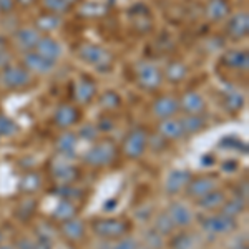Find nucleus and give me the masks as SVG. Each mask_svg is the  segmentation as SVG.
Masks as SVG:
<instances>
[{
	"label": "nucleus",
	"mask_w": 249,
	"mask_h": 249,
	"mask_svg": "<svg viewBox=\"0 0 249 249\" xmlns=\"http://www.w3.org/2000/svg\"><path fill=\"white\" fill-rule=\"evenodd\" d=\"M93 234L105 241H118L130 232L131 223L126 218H96L90 223Z\"/></svg>",
	"instance_id": "obj_1"
},
{
	"label": "nucleus",
	"mask_w": 249,
	"mask_h": 249,
	"mask_svg": "<svg viewBox=\"0 0 249 249\" xmlns=\"http://www.w3.org/2000/svg\"><path fill=\"white\" fill-rule=\"evenodd\" d=\"M118 158V146L115 144L113 140L103 138L98 140L90 150H87V153L82 156L83 163L87 166L91 168H105L115 163V160Z\"/></svg>",
	"instance_id": "obj_2"
},
{
	"label": "nucleus",
	"mask_w": 249,
	"mask_h": 249,
	"mask_svg": "<svg viewBox=\"0 0 249 249\" xmlns=\"http://www.w3.org/2000/svg\"><path fill=\"white\" fill-rule=\"evenodd\" d=\"M77 55L82 62L91 65L98 71H102V73H108L113 68V55L107 48L95 45V43H82L77 48Z\"/></svg>",
	"instance_id": "obj_3"
},
{
	"label": "nucleus",
	"mask_w": 249,
	"mask_h": 249,
	"mask_svg": "<svg viewBox=\"0 0 249 249\" xmlns=\"http://www.w3.org/2000/svg\"><path fill=\"white\" fill-rule=\"evenodd\" d=\"M135 78L138 87L144 91H153L160 90L163 83V71L160 70L155 63L148 62V60H142L135 65Z\"/></svg>",
	"instance_id": "obj_4"
},
{
	"label": "nucleus",
	"mask_w": 249,
	"mask_h": 249,
	"mask_svg": "<svg viewBox=\"0 0 249 249\" xmlns=\"http://www.w3.org/2000/svg\"><path fill=\"white\" fill-rule=\"evenodd\" d=\"M148 138H150V133H148L146 128L136 126L133 130H130L122 144L123 155L128 160H140L148 148Z\"/></svg>",
	"instance_id": "obj_5"
},
{
	"label": "nucleus",
	"mask_w": 249,
	"mask_h": 249,
	"mask_svg": "<svg viewBox=\"0 0 249 249\" xmlns=\"http://www.w3.org/2000/svg\"><path fill=\"white\" fill-rule=\"evenodd\" d=\"M0 83H2L7 90H12V91L23 90V88L32 85V73L25 67L10 63V65L3 68L2 73H0Z\"/></svg>",
	"instance_id": "obj_6"
},
{
	"label": "nucleus",
	"mask_w": 249,
	"mask_h": 249,
	"mask_svg": "<svg viewBox=\"0 0 249 249\" xmlns=\"http://www.w3.org/2000/svg\"><path fill=\"white\" fill-rule=\"evenodd\" d=\"M201 228L208 234L221 236L234 231L238 228V221H236V218H230L223 213H218V214L204 216L201 219Z\"/></svg>",
	"instance_id": "obj_7"
},
{
	"label": "nucleus",
	"mask_w": 249,
	"mask_h": 249,
	"mask_svg": "<svg viewBox=\"0 0 249 249\" xmlns=\"http://www.w3.org/2000/svg\"><path fill=\"white\" fill-rule=\"evenodd\" d=\"M218 188V178L214 175H203V176H196L191 178L190 183L184 188V193L190 199L198 201L199 198H203L204 195H208L210 191Z\"/></svg>",
	"instance_id": "obj_8"
},
{
	"label": "nucleus",
	"mask_w": 249,
	"mask_h": 249,
	"mask_svg": "<svg viewBox=\"0 0 249 249\" xmlns=\"http://www.w3.org/2000/svg\"><path fill=\"white\" fill-rule=\"evenodd\" d=\"M52 178L58 184H73L80 178V168L68 161V158L60 156L57 163L52 164Z\"/></svg>",
	"instance_id": "obj_9"
},
{
	"label": "nucleus",
	"mask_w": 249,
	"mask_h": 249,
	"mask_svg": "<svg viewBox=\"0 0 249 249\" xmlns=\"http://www.w3.org/2000/svg\"><path fill=\"white\" fill-rule=\"evenodd\" d=\"M82 118L78 107H75L73 103H60L55 108L53 113V123L55 126L62 128V130H70L73 124H77Z\"/></svg>",
	"instance_id": "obj_10"
},
{
	"label": "nucleus",
	"mask_w": 249,
	"mask_h": 249,
	"mask_svg": "<svg viewBox=\"0 0 249 249\" xmlns=\"http://www.w3.org/2000/svg\"><path fill=\"white\" fill-rule=\"evenodd\" d=\"M96 96V83L88 75H80L73 85V98L78 105H90Z\"/></svg>",
	"instance_id": "obj_11"
},
{
	"label": "nucleus",
	"mask_w": 249,
	"mask_h": 249,
	"mask_svg": "<svg viewBox=\"0 0 249 249\" xmlns=\"http://www.w3.org/2000/svg\"><path fill=\"white\" fill-rule=\"evenodd\" d=\"M249 32V17L248 12H236L228 18L226 23V35L234 42L246 38Z\"/></svg>",
	"instance_id": "obj_12"
},
{
	"label": "nucleus",
	"mask_w": 249,
	"mask_h": 249,
	"mask_svg": "<svg viewBox=\"0 0 249 249\" xmlns=\"http://www.w3.org/2000/svg\"><path fill=\"white\" fill-rule=\"evenodd\" d=\"M55 65H57V63L52 62V60L43 58L42 55H38L35 50L23 53V58H22V67H25L30 73H37V75L52 73Z\"/></svg>",
	"instance_id": "obj_13"
},
{
	"label": "nucleus",
	"mask_w": 249,
	"mask_h": 249,
	"mask_svg": "<svg viewBox=\"0 0 249 249\" xmlns=\"http://www.w3.org/2000/svg\"><path fill=\"white\" fill-rule=\"evenodd\" d=\"M40 37H42V34H40L35 27H22V29L14 32L12 40H14V45L17 47L20 52L27 53V52L35 50Z\"/></svg>",
	"instance_id": "obj_14"
},
{
	"label": "nucleus",
	"mask_w": 249,
	"mask_h": 249,
	"mask_svg": "<svg viewBox=\"0 0 249 249\" xmlns=\"http://www.w3.org/2000/svg\"><path fill=\"white\" fill-rule=\"evenodd\" d=\"M178 102L179 111H183L184 115H203V111L206 110V100L196 90H190L183 93L181 98H178Z\"/></svg>",
	"instance_id": "obj_15"
},
{
	"label": "nucleus",
	"mask_w": 249,
	"mask_h": 249,
	"mask_svg": "<svg viewBox=\"0 0 249 249\" xmlns=\"http://www.w3.org/2000/svg\"><path fill=\"white\" fill-rule=\"evenodd\" d=\"M151 111L158 120L175 118V115L179 111V102L173 95L158 96L153 102V105H151Z\"/></svg>",
	"instance_id": "obj_16"
},
{
	"label": "nucleus",
	"mask_w": 249,
	"mask_h": 249,
	"mask_svg": "<svg viewBox=\"0 0 249 249\" xmlns=\"http://www.w3.org/2000/svg\"><path fill=\"white\" fill-rule=\"evenodd\" d=\"M35 52H37L38 55H42L43 58L52 60V62L57 63L58 58L62 57L63 48H62V43H60L57 38L50 37V35H42L37 47H35Z\"/></svg>",
	"instance_id": "obj_17"
},
{
	"label": "nucleus",
	"mask_w": 249,
	"mask_h": 249,
	"mask_svg": "<svg viewBox=\"0 0 249 249\" xmlns=\"http://www.w3.org/2000/svg\"><path fill=\"white\" fill-rule=\"evenodd\" d=\"M166 214L171 218L173 224H175L176 228H188L193 223V219H195V214H193L191 208L179 201L171 203L166 210Z\"/></svg>",
	"instance_id": "obj_18"
},
{
	"label": "nucleus",
	"mask_w": 249,
	"mask_h": 249,
	"mask_svg": "<svg viewBox=\"0 0 249 249\" xmlns=\"http://www.w3.org/2000/svg\"><path fill=\"white\" fill-rule=\"evenodd\" d=\"M193 178L191 171L188 170H173L170 175H168L166 181H164V191L166 195L175 196L178 193L184 191L186 184L190 183V179Z\"/></svg>",
	"instance_id": "obj_19"
},
{
	"label": "nucleus",
	"mask_w": 249,
	"mask_h": 249,
	"mask_svg": "<svg viewBox=\"0 0 249 249\" xmlns=\"http://www.w3.org/2000/svg\"><path fill=\"white\" fill-rule=\"evenodd\" d=\"M58 230H60V234L67 241H70V243H78V241H82L85 238V232H87L85 223L78 218H71L68 221L60 223Z\"/></svg>",
	"instance_id": "obj_20"
},
{
	"label": "nucleus",
	"mask_w": 249,
	"mask_h": 249,
	"mask_svg": "<svg viewBox=\"0 0 249 249\" xmlns=\"http://www.w3.org/2000/svg\"><path fill=\"white\" fill-rule=\"evenodd\" d=\"M221 63L232 70H243L246 71L249 67V57L246 50H239V48H230L221 55Z\"/></svg>",
	"instance_id": "obj_21"
},
{
	"label": "nucleus",
	"mask_w": 249,
	"mask_h": 249,
	"mask_svg": "<svg viewBox=\"0 0 249 249\" xmlns=\"http://www.w3.org/2000/svg\"><path fill=\"white\" fill-rule=\"evenodd\" d=\"M156 130H158V135L166 140V142H176V140H181L184 136L183 124L178 118L160 120Z\"/></svg>",
	"instance_id": "obj_22"
},
{
	"label": "nucleus",
	"mask_w": 249,
	"mask_h": 249,
	"mask_svg": "<svg viewBox=\"0 0 249 249\" xmlns=\"http://www.w3.org/2000/svg\"><path fill=\"white\" fill-rule=\"evenodd\" d=\"M77 146H78V136L77 133H73V131H70V130L63 131L57 138V142H55V148H57L58 155L68 160L75 156Z\"/></svg>",
	"instance_id": "obj_23"
},
{
	"label": "nucleus",
	"mask_w": 249,
	"mask_h": 249,
	"mask_svg": "<svg viewBox=\"0 0 249 249\" xmlns=\"http://www.w3.org/2000/svg\"><path fill=\"white\" fill-rule=\"evenodd\" d=\"M204 14L210 22H221L230 17V2L228 0H208Z\"/></svg>",
	"instance_id": "obj_24"
},
{
	"label": "nucleus",
	"mask_w": 249,
	"mask_h": 249,
	"mask_svg": "<svg viewBox=\"0 0 249 249\" xmlns=\"http://www.w3.org/2000/svg\"><path fill=\"white\" fill-rule=\"evenodd\" d=\"M188 65L181 60H171L163 70V80H168L170 83H181L188 77Z\"/></svg>",
	"instance_id": "obj_25"
},
{
	"label": "nucleus",
	"mask_w": 249,
	"mask_h": 249,
	"mask_svg": "<svg viewBox=\"0 0 249 249\" xmlns=\"http://www.w3.org/2000/svg\"><path fill=\"white\" fill-rule=\"evenodd\" d=\"M80 208L77 206L75 201H70V199H60L57 203V206L52 211V218L58 223H63V221H68L71 218H77L78 216Z\"/></svg>",
	"instance_id": "obj_26"
},
{
	"label": "nucleus",
	"mask_w": 249,
	"mask_h": 249,
	"mask_svg": "<svg viewBox=\"0 0 249 249\" xmlns=\"http://www.w3.org/2000/svg\"><path fill=\"white\" fill-rule=\"evenodd\" d=\"M228 199V196H226V193L224 191H221V190H213L210 191L208 195H204L203 198H199L198 201H196V204H198L201 210L204 211H216V210H219L221 206H223V203Z\"/></svg>",
	"instance_id": "obj_27"
},
{
	"label": "nucleus",
	"mask_w": 249,
	"mask_h": 249,
	"mask_svg": "<svg viewBox=\"0 0 249 249\" xmlns=\"http://www.w3.org/2000/svg\"><path fill=\"white\" fill-rule=\"evenodd\" d=\"M62 23H63V18L60 17V15L47 12V14L37 17V20H35V29H37L40 34L48 35L50 32L58 30L60 27H62Z\"/></svg>",
	"instance_id": "obj_28"
},
{
	"label": "nucleus",
	"mask_w": 249,
	"mask_h": 249,
	"mask_svg": "<svg viewBox=\"0 0 249 249\" xmlns=\"http://www.w3.org/2000/svg\"><path fill=\"white\" fill-rule=\"evenodd\" d=\"M42 188V175L37 171H27L20 179V191L25 195H34Z\"/></svg>",
	"instance_id": "obj_29"
},
{
	"label": "nucleus",
	"mask_w": 249,
	"mask_h": 249,
	"mask_svg": "<svg viewBox=\"0 0 249 249\" xmlns=\"http://www.w3.org/2000/svg\"><path fill=\"white\" fill-rule=\"evenodd\" d=\"M179 122L183 124L184 135H196L206 126V120L203 118V115H184L183 118H179Z\"/></svg>",
	"instance_id": "obj_30"
},
{
	"label": "nucleus",
	"mask_w": 249,
	"mask_h": 249,
	"mask_svg": "<svg viewBox=\"0 0 249 249\" xmlns=\"http://www.w3.org/2000/svg\"><path fill=\"white\" fill-rule=\"evenodd\" d=\"M246 203L243 198H239V196H234V198L231 199H226V201L223 203V206L219 208V213H223V214L230 216V218H238V216L246 210Z\"/></svg>",
	"instance_id": "obj_31"
},
{
	"label": "nucleus",
	"mask_w": 249,
	"mask_h": 249,
	"mask_svg": "<svg viewBox=\"0 0 249 249\" xmlns=\"http://www.w3.org/2000/svg\"><path fill=\"white\" fill-rule=\"evenodd\" d=\"M153 230L158 232V234H161L163 238H170V236H173L176 232V226L173 224L170 216L166 214V211H164V213H161V214L156 216Z\"/></svg>",
	"instance_id": "obj_32"
},
{
	"label": "nucleus",
	"mask_w": 249,
	"mask_h": 249,
	"mask_svg": "<svg viewBox=\"0 0 249 249\" xmlns=\"http://www.w3.org/2000/svg\"><path fill=\"white\" fill-rule=\"evenodd\" d=\"M107 12H108V7H105L100 2H87V3H83V5H80V9H78V14L87 18L103 17Z\"/></svg>",
	"instance_id": "obj_33"
},
{
	"label": "nucleus",
	"mask_w": 249,
	"mask_h": 249,
	"mask_svg": "<svg viewBox=\"0 0 249 249\" xmlns=\"http://www.w3.org/2000/svg\"><path fill=\"white\" fill-rule=\"evenodd\" d=\"M35 211H37V201H35V199L27 198L17 206V210H15V216H17V219H20L22 223H27V221L32 219V216L35 214Z\"/></svg>",
	"instance_id": "obj_34"
},
{
	"label": "nucleus",
	"mask_w": 249,
	"mask_h": 249,
	"mask_svg": "<svg viewBox=\"0 0 249 249\" xmlns=\"http://www.w3.org/2000/svg\"><path fill=\"white\" fill-rule=\"evenodd\" d=\"M224 107L231 113H238L244 107V96L236 90H228L226 95H224Z\"/></svg>",
	"instance_id": "obj_35"
},
{
	"label": "nucleus",
	"mask_w": 249,
	"mask_h": 249,
	"mask_svg": "<svg viewBox=\"0 0 249 249\" xmlns=\"http://www.w3.org/2000/svg\"><path fill=\"white\" fill-rule=\"evenodd\" d=\"M53 195H58L60 199H70V201H75L80 199L83 196L82 190L75 188L73 184H58L57 188L53 190Z\"/></svg>",
	"instance_id": "obj_36"
},
{
	"label": "nucleus",
	"mask_w": 249,
	"mask_h": 249,
	"mask_svg": "<svg viewBox=\"0 0 249 249\" xmlns=\"http://www.w3.org/2000/svg\"><path fill=\"white\" fill-rule=\"evenodd\" d=\"M140 244H142L143 248H146V249H163L164 238L161 234H158L155 230H150V231H146L143 234V241Z\"/></svg>",
	"instance_id": "obj_37"
},
{
	"label": "nucleus",
	"mask_w": 249,
	"mask_h": 249,
	"mask_svg": "<svg viewBox=\"0 0 249 249\" xmlns=\"http://www.w3.org/2000/svg\"><path fill=\"white\" fill-rule=\"evenodd\" d=\"M98 103L103 110L111 111V110H115V108H118L120 105H122V98H120V95L116 93V91L108 90L98 98Z\"/></svg>",
	"instance_id": "obj_38"
},
{
	"label": "nucleus",
	"mask_w": 249,
	"mask_h": 249,
	"mask_svg": "<svg viewBox=\"0 0 249 249\" xmlns=\"http://www.w3.org/2000/svg\"><path fill=\"white\" fill-rule=\"evenodd\" d=\"M170 249H191L193 248V236L190 232H178L170 236Z\"/></svg>",
	"instance_id": "obj_39"
},
{
	"label": "nucleus",
	"mask_w": 249,
	"mask_h": 249,
	"mask_svg": "<svg viewBox=\"0 0 249 249\" xmlns=\"http://www.w3.org/2000/svg\"><path fill=\"white\" fill-rule=\"evenodd\" d=\"M17 131H18V126L14 120H10L9 116H5V115H0V140L15 135Z\"/></svg>",
	"instance_id": "obj_40"
},
{
	"label": "nucleus",
	"mask_w": 249,
	"mask_h": 249,
	"mask_svg": "<svg viewBox=\"0 0 249 249\" xmlns=\"http://www.w3.org/2000/svg\"><path fill=\"white\" fill-rule=\"evenodd\" d=\"M42 3L47 9V12H50V14L62 15V14H67V12L71 10V7L67 5L63 0H42Z\"/></svg>",
	"instance_id": "obj_41"
},
{
	"label": "nucleus",
	"mask_w": 249,
	"mask_h": 249,
	"mask_svg": "<svg viewBox=\"0 0 249 249\" xmlns=\"http://www.w3.org/2000/svg\"><path fill=\"white\" fill-rule=\"evenodd\" d=\"M98 128H96V124H91V123H87L83 124V126H80L78 130V140H85V142H96V138H98Z\"/></svg>",
	"instance_id": "obj_42"
},
{
	"label": "nucleus",
	"mask_w": 249,
	"mask_h": 249,
	"mask_svg": "<svg viewBox=\"0 0 249 249\" xmlns=\"http://www.w3.org/2000/svg\"><path fill=\"white\" fill-rule=\"evenodd\" d=\"M140 246H142V244H140L138 239L131 238V236H124V238L118 239V243L111 249H140Z\"/></svg>",
	"instance_id": "obj_43"
},
{
	"label": "nucleus",
	"mask_w": 249,
	"mask_h": 249,
	"mask_svg": "<svg viewBox=\"0 0 249 249\" xmlns=\"http://www.w3.org/2000/svg\"><path fill=\"white\" fill-rule=\"evenodd\" d=\"M12 63V55L7 52V48L5 47H0V68H5V67H9Z\"/></svg>",
	"instance_id": "obj_44"
},
{
	"label": "nucleus",
	"mask_w": 249,
	"mask_h": 249,
	"mask_svg": "<svg viewBox=\"0 0 249 249\" xmlns=\"http://www.w3.org/2000/svg\"><path fill=\"white\" fill-rule=\"evenodd\" d=\"M15 7H17L15 0H0V12H2V14H10Z\"/></svg>",
	"instance_id": "obj_45"
},
{
	"label": "nucleus",
	"mask_w": 249,
	"mask_h": 249,
	"mask_svg": "<svg viewBox=\"0 0 249 249\" xmlns=\"http://www.w3.org/2000/svg\"><path fill=\"white\" fill-rule=\"evenodd\" d=\"M236 196H239V198H243L244 201H248V179H244V181L239 183V188H238V191H236Z\"/></svg>",
	"instance_id": "obj_46"
},
{
	"label": "nucleus",
	"mask_w": 249,
	"mask_h": 249,
	"mask_svg": "<svg viewBox=\"0 0 249 249\" xmlns=\"http://www.w3.org/2000/svg\"><path fill=\"white\" fill-rule=\"evenodd\" d=\"M236 168H238L236 161H224V164H223L224 171H232V170H236Z\"/></svg>",
	"instance_id": "obj_47"
},
{
	"label": "nucleus",
	"mask_w": 249,
	"mask_h": 249,
	"mask_svg": "<svg viewBox=\"0 0 249 249\" xmlns=\"http://www.w3.org/2000/svg\"><path fill=\"white\" fill-rule=\"evenodd\" d=\"M15 2H17L18 5H22V7H29V5H32V3L37 2V0H15Z\"/></svg>",
	"instance_id": "obj_48"
},
{
	"label": "nucleus",
	"mask_w": 249,
	"mask_h": 249,
	"mask_svg": "<svg viewBox=\"0 0 249 249\" xmlns=\"http://www.w3.org/2000/svg\"><path fill=\"white\" fill-rule=\"evenodd\" d=\"M211 161H213L211 156H203V158H201V163H206L204 166H211Z\"/></svg>",
	"instance_id": "obj_49"
},
{
	"label": "nucleus",
	"mask_w": 249,
	"mask_h": 249,
	"mask_svg": "<svg viewBox=\"0 0 249 249\" xmlns=\"http://www.w3.org/2000/svg\"><path fill=\"white\" fill-rule=\"evenodd\" d=\"M63 2H65V3H67V5L73 7V5H77V3L80 2V0H63Z\"/></svg>",
	"instance_id": "obj_50"
},
{
	"label": "nucleus",
	"mask_w": 249,
	"mask_h": 249,
	"mask_svg": "<svg viewBox=\"0 0 249 249\" xmlns=\"http://www.w3.org/2000/svg\"><path fill=\"white\" fill-rule=\"evenodd\" d=\"M0 249H15V246H10V244H0Z\"/></svg>",
	"instance_id": "obj_51"
},
{
	"label": "nucleus",
	"mask_w": 249,
	"mask_h": 249,
	"mask_svg": "<svg viewBox=\"0 0 249 249\" xmlns=\"http://www.w3.org/2000/svg\"><path fill=\"white\" fill-rule=\"evenodd\" d=\"M231 249H248V246H234V248H231Z\"/></svg>",
	"instance_id": "obj_52"
},
{
	"label": "nucleus",
	"mask_w": 249,
	"mask_h": 249,
	"mask_svg": "<svg viewBox=\"0 0 249 249\" xmlns=\"http://www.w3.org/2000/svg\"><path fill=\"white\" fill-rule=\"evenodd\" d=\"M0 244H3V232L0 231Z\"/></svg>",
	"instance_id": "obj_53"
},
{
	"label": "nucleus",
	"mask_w": 249,
	"mask_h": 249,
	"mask_svg": "<svg viewBox=\"0 0 249 249\" xmlns=\"http://www.w3.org/2000/svg\"><path fill=\"white\" fill-rule=\"evenodd\" d=\"M140 249H146V248H143V246H140Z\"/></svg>",
	"instance_id": "obj_54"
}]
</instances>
